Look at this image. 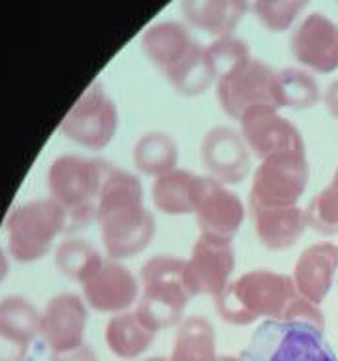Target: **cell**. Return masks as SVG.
I'll use <instances>...</instances> for the list:
<instances>
[{"mask_svg":"<svg viewBox=\"0 0 338 361\" xmlns=\"http://www.w3.org/2000/svg\"><path fill=\"white\" fill-rule=\"evenodd\" d=\"M254 228L259 243L269 250H286L301 239L308 228L304 209L289 207H250Z\"/></svg>","mask_w":338,"mask_h":361,"instance_id":"20","label":"cell"},{"mask_svg":"<svg viewBox=\"0 0 338 361\" xmlns=\"http://www.w3.org/2000/svg\"><path fill=\"white\" fill-rule=\"evenodd\" d=\"M216 361H248V360H244L242 355H218V360Z\"/></svg>","mask_w":338,"mask_h":361,"instance_id":"33","label":"cell"},{"mask_svg":"<svg viewBox=\"0 0 338 361\" xmlns=\"http://www.w3.org/2000/svg\"><path fill=\"white\" fill-rule=\"evenodd\" d=\"M323 104H325L327 111L331 113V117L338 118V79L332 81L323 92Z\"/></svg>","mask_w":338,"mask_h":361,"instance_id":"32","label":"cell"},{"mask_svg":"<svg viewBox=\"0 0 338 361\" xmlns=\"http://www.w3.org/2000/svg\"><path fill=\"white\" fill-rule=\"evenodd\" d=\"M87 329V307L75 293H58L42 314V337L55 355L83 346Z\"/></svg>","mask_w":338,"mask_h":361,"instance_id":"17","label":"cell"},{"mask_svg":"<svg viewBox=\"0 0 338 361\" xmlns=\"http://www.w3.org/2000/svg\"><path fill=\"white\" fill-rule=\"evenodd\" d=\"M216 98L230 118H239L252 107H278L276 70L256 59H246L224 72L216 81Z\"/></svg>","mask_w":338,"mask_h":361,"instance_id":"9","label":"cell"},{"mask_svg":"<svg viewBox=\"0 0 338 361\" xmlns=\"http://www.w3.org/2000/svg\"><path fill=\"white\" fill-rule=\"evenodd\" d=\"M337 2H338V0H337Z\"/></svg>","mask_w":338,"mask_h":361,"instance_id":"36","label":"cell"},{"mask_svg":"<svg viewBox=\"0 0 338 361\" xmlns=\"http://www.w3.org/2000/svg\"><path fill=\"white\" fill-rule=\"evenodd\" d=\"M254 0H180V11L197 30L222 38L231 36Z\"/></svg>","mask_w":338,"mask_h":361,"instance_id":"21","label":"cell"},{"mask_svg":"<svg viewBox=\"0 0 338 361\" xmlns=\"http://www.w3.org/2000/svg\"><path fill=\"white\" fill-rule=\"evenodd\" d=\"M51 361H98V357H96V354L92 352V348H89L87 344H83L81 348L73 350V352L55 355Z\"/></svg>","mask_w":338,"mask_h":361,"instance_id":"31","label":"cell"},{"mask_svg":"<svg viewBox=\"0 0 338 361\" xmlns=\"http://www.w3.org/2000/svg\"><path fill=\"white\" fill-rule=\"evenodd\" d=\"M6 273V259H4V254L0 250V281H2V276Z\"/></svg>","mask_w":338,"mask_h":361,"instance_id":"34","label":"cell"},{"mask_svg":"<svg viewBox=\"0 0 338 361\" xmlns=\"http://www.w3.org/2000/svg\"><path fill=\"white\" fill-rule=\"evenodd\" d=\"M83 298L90 309L120 314L139 299V281L118 259H104L100 267L81 284Z\"/></svg>","mask_w":338,"mask_h":361,"instance_id":"15","label":"cell"},{"mask_svg":"<svg viewBox=\"0 0 338 361\" xmlns=\"http://www.w3.org/2000/svg\"><path fill=\"white\" fill-rule=\"evenodd\" d=\"M338 271V247L332 243H314L297 258L293 282L297 292L320 307L332 286Z\"/></svg>","mask_w":338,"mask_h":361,"instance_id":"19","label":"cell"},{"mask_svg":"<svg viewBox=\"0 0 338 361\" xmlns=\"http://www.w3.org/2000/svg\"><path fill=\"white\" fill-rule=\"evenodd\" d=\"M325 329L308 322L265 320L242 357L248 361H338Z\"/></svg>","mask_w":338,"mask_h":361,"instance_id":"6","label":"cell"},{"mask_svg":"<svg viewBox=\"0 0 338 361\" xmlns=\"http://www.w3.org/2000/svg\"><path fill=\"white\" fill-rule=\"evenodd\" d=\"M156 333L139 320L135 310L113 314L106 326V344L113 355L120 360H135L145 354Z\"/></svg>","mask_w":338,"mask_h":361,"instance_id":"24","label":"cell"},{"mask_svg":"<svg viewBox=\"0 0 338 361\" xmlns=\"http://www.w3.org/2000/svg\"><path fill=\"white\" fill-rule=\"evenodd\" d=\"M216 312L225 324L248 326L258 320L308 322L325 329L318 305L303 298L292 276L269 269L248 271L214 299Z\"/></svg>","mask_w":338,"mask_h":361,"instance_id":"1","label":"cell"},{"mask_svg":"<svg viewBox=\"0 0 338 361\" xmlns=\"http://www.w3.org/2000/svg\"><path fill=\"white\" fill-rule=\"evenodd\" d=\"M177 143L165 132H146L134 147V164L137 171L154 179L177 168Z\"/></svg>","mask_w":338,"mask_h":361,"instance_id":"25","label":"cell"},{"mask_svg":"<svg viewBox=\"0 0 338 361\" xmlns=\"http://www.w3.org/2000/svg\"><path fill=\"white\" fill-rule=\"evenodd\" d=\"M208 53L213 56L214 66L218 72V78L224 72L231 70L237 64H241L242 61L250 59V49L242 39L235 38V36H222L216 38L211 45H207Z\"/></svg>","mask_w":338,"mask_h":361,"instance_id":"30","label":"cell"},{"mask_svg":"<svg viewBox=\"0 0 338 361\" xmlns=\"http://www.w3.org/2000/svg\"><path fill=\"white\" fill-rule=\"evenodd\" d=\"M292 55L299 64L318 73L338 68V25L321 13H310L292 36Z\"/></svg>","mask_w":338,"mask_h":361,"instance_id":"16","label":"cell"},{"mask_svg":"<svg viewBox=\"0 0 338 361\" xmlns=\"http://www.w3.org/2000/svg\"><path fill=\"white\" fill-rule=\"evenodd\" d=\"M306 224L318 233L323 235H334L338 233V169L334 179L318 192L308 207L304 209Z\"/></svg>","mask_w":338,"mask_h":361,"instance_id":"28","label":"cell"},{"mask_svg":"<svg viewBox=\"0 0 338 361\" xmlns=\"http://www.w3.org/2000/svg\"><path fill=\"white\" fill-rule=\"evenodd\" d=\"M201 162L211 179L222 185H239L250 173V149L241 132L231 126H213L203 135L199 147Z\"/></svg>","mask_w":338,"mask_h":361,"instance_id":"14","label":"cell"},{"mask_svg":"<svg viewBox=\"0 0 338 361\" xmlns=\"http://www.w3.org/2000/svg\"><path fill=\"white\" fill-rule=\"evenodd\" d=\"M276 100L278 107L306 109L320 102V87L315 79L299 68L276 70Z\"/></svg>","mask_w":338,"mask_h":361,"instance_id":"26","label":"cell"},{"mask_svg":"<svg viewBox=\"0 0 338 361\" xmlns=\"http://www.w3.org/2000/svg\"><path fill=\"white\" fill-rule=\"evenodd\" d=\"M244 203L227 186L203 177L196 202V220L199 237L218 243H231L244 220Z\"/></svg>","mask_w":338,"mask_h":361,"instance_id":"12","label":"cell"},{"mask_svg":"<svg viewBox=\"0 0 338 361\" xmlns=\"http://www.w3.org/2000/svg\"><path fill=\"white\" fill-rule=\"evenodd\" d=\"M143 361H169V357H162V355H154V357H146Z\"/></svg>","mask_w":338,"mask_h":361,"instance_id":"35","label":"cell"},{"mask_svg":"<svg viewBox=\"0 0 338 361\" xmlns=\"http://www.w3.org/2000/svg\"><path fill=\"white\" fill-rule=\"evenodd\" d=\"M216 335L213 324L203 316L182 318L175 331L169 361H216Z\"/></svg>","mask_w":338,"mask_h":361,"instance_id":"23","label":"cell"},{"mask_svg":"<svg viewBox=\"0 0 338 361\" xmlns=\"http://www.w3.org/2000/svg\"><path fill=\"white\" fill-rule=\"evenodd\" d=\"M55 262L56 267L64 275L77 281L79 284H83L100 267L104 258L96 252L94 247H90L89 243L70 239V241H64L58 247L55 254Z\"/></svg>","mask_w":338,"mask_h":361,"instance_id":"27","label":"cell"},{"mask_svg":"<svg viewBox=\"0 0 338 361\" xmlns=\"http://www.w3.org/2000/svg\"><path fill=\"white\" fill-rule=\"evenodd\" d=\"M306 151H287L261 160L252 177L250 207H289L308 185Z\"/></svg>","mask_w":338,"mask_h":361,"instance_id":"8","label":"cell"},{"mask_svg":"<svg viewBox=\"0 0 338 361\" xmlns=\"http://www.w3.org/2000/svg\"><path fill=\"white\" fill-rule=\"evenodd\" d=\"M118 113L115 102L98 81L84 90L61 124L62 134L79 145L100 151L117 134Z\"/></svg>","mask_w":338,"mask_h":361,"instance_id":"10","label":"cell"},{"mask_svg":"<svg viewBox=\"0 0 338 361\" xmlns=\"http://www.w3.org/2000/svg\"><path fill=\"white\" fill-rule=\"evenodd\" d=\"M101 241L111 259L134 258L154 237L156 222L145 207L141 180L130 171L111 168L98 202Z\"/></svg>","mask_w":338,"mask_h":361,"instance_id":"2","label":"cell"},{"mask_svg":"<svg viewBox=\"0 0 338 361\" xmlns=\"http://www.w3.org/2000/svg\"><path fill=\"white\" fill-rule=\"evenodd\" d=\"M62 230H68V216L53 197L21 203L6 222L8 248L17 262L28 264L44 258Z\"/></svg>","mask_w":338,"mask_h":361,"instance_id":"7","label":"cell"},{"mask_svg":"<svg viewBox=\"0 0 338 361\" xmlns=\"http://www.w3.org/2000/svg\"><path fill=\"white\" fill-rule=\"evenodd\" d=\"M111 166L100 158L62 154L51 164L47 186L68 216V230L87 226L98 214L101 188Z\"/></svg>","mask_w":338,"mask_h":361,"instance_id":"4","label":"cell"},{"mask_svg":"<svg viewBox=\"0 0 338 361\" xmlns=\"http://www.w3.org/2000/svg\"><path fill=\"white\" fill-rule=\"evenodd\" d=\"M141 49L152 66L179 94L194 98L218 81V72L207 47L194 39L177 21L152 25L141 36Z\"/></svg>","mask_w":338,"mask_h":361,"instance_id":"3","label":"cell"},{"mask_svg":"<svg viewBox=\"0 0 338 361\" xmlns=\"http://www.w3.org/2000/svg\"><path fill=\"white\" fill-rule=\"evenodd\" d=\"M184 262L177 256H152L139 271L141 292L135 314L154 333L179 326L192 295L184 284Z\"/></svg>","mask_w":338,"mask_h":361,"instance_id":"5","label":"cell"},{"mask_svg":"<svg viewBox=\"0 0 338 361\" xmlns=\"http://www.w3.org/2000/svg\"><path fill=\"white\" fill-rule=\"evenodd\" d=\"M203 175L175 168L152 183V203L165 214H194Z\"/></svg>","mask_w":338,"mask_h":361,"instance_id":"22","label":"cell"},{"mask_svg":"<svg viewBox=\"0 0 338 361\" xmlns=\"http://www.w3.org/2000/svg\"><path fill=\"white\" fill-rule=\"evenodd\" d=\"M235 269V250L231 243H218L199 237L184 262V284L192 298H218L230 284Z\"/></svg>","mask_w":338,"mask_h":361,"instance_id":"13","label":"cell"},{"mask_svg":"<svg viewBox=\"0 0 338 361\" xmlns=\"http://www.w3.org/2000/svg\"><path fill=\"white\" fill-rule=\"evenodd\" d=\"M42 333V314L19 295L0 301V361H23Z\"/></svg>","mask_w":338,"mask_h":361,"instance_id":"18","label":"cell"},{"mask_svg":"<svg viewBox=\"0 0 338 361\" xmlns=\"http://www.w3.org/2000/svg\"><path fill=\"white\" fill-rule=\"evenodd\" d=\"M280 109L258 106L248 109L241 118V135L254 157L259 160L287 151H304V141L297 126L282 117Z\"/></svg>","mask_w":338,"mask_h":361,"instance_id":"11","label":"cell"},{"mask_svg":"<svg viewBox=\"0 0 338 361\" xmlns=\"http://www.w3.org/2000/svg\"><path fill=\"white\" fill-rule=\"evenodd\" d=\"M310 0H254L252 11L270 32H284Z\"/></svg>","mask_w":338,"mask_h":361,"instance_id":"29","label":"cell"}]
</instances>
